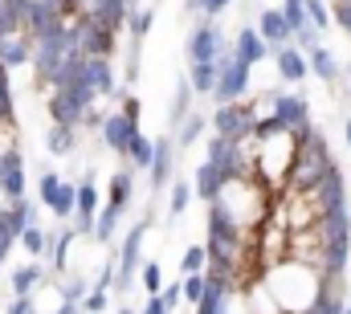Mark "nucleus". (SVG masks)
Segmentation results:
<instances>
[{"mask_svg": "<svg viewBox=\"0 0 351 314\" xmlns=\"http://www.w3.org/2000/svg\"><path fill=\"white\" fill-rule=\"evenodd\" d=\"M262 282L282 314H306L323 294V274L311 269L306 261H294V257H282V261L265 265Z\"/></svg>", "mask_w": 351, "mask_h": 314, "instance_id": "f257e3e1", "label": "nucleus"}, {"mask_svg": "<svg viewBox=\"0 0 351 314\" xmlns=\"http://www.w3.org/2000/svg\"><path fill=\"white\" fill-rule=\"evenodd\" d=\"M335 159H331V147H327V139L311 127L306 135H298V152H294V163H290V180H286V188H311L327 167H331Z\"/></svg>", "mask_w": 351, "mask_h": 314, "instance_id": "f03ea898", "label": "nucleus"}, {"mask_svg": "<svg viewBox=\"0 0 351 314\" xmlns=\"http://www.w3.org/2000/svg\"><path fill=\"white\" fill-rule=\"evenodd\" d=\"M254 86V66L237 62L233 49L217 58V86H213V102H241Z\"/></svg>", "mask_w": 351, "mask_h": 314, "instance_id": "7ed1b4c3", "label": "nucleus"}, {"mask_svg": "<svg viewBox=\"0 0 351 314\" xmlns=\"http://www.w3.org/2000/svg\"><path fill=\"white\" fill-rule=\"evenodd\" d=\"M254 123H258V110H254V102H217V110L208 114V127H213V135H225V139H250L254 135Z\"/></svg>", "mask_w": 351, "mask_h": 314, "instance_id": "20e7f679", "label": "nucleus"}, {"mask_svg": "<svg viewBox=\"0 0 351 314\" xmlns=\"http://www.w3.org/2000/svg\"><path fill=\"white\" fill-rule=\"evenodd\" d=\"M147 225H152V221L131 225L127 237H123V245H119V257H114V286H110V290H119V294L131 290V282H135V274H139V265H143V237H147Z\"/></svg>", "mask_w": 351, "mask_h": 314, "instance_id": "39448f33", "label": "nucleus"}, {"mask_svg": "<svg viewBox=\"0 0 351 314\" xmlns=\"http://www.w3.org/2000/svg\"><path fill=\"white\" fill-rule=\"evenodd\" d=\"M184 53H188V66H192V62H217L221 53H229V41H225V33H221L217 21L200 16V21L192 25V33L184 37Z\"/></svg>", "mask_w": 351, "mask_h": 314, "instance_id": "423d86ee", "label": "nucleus"}, {"mask_svg": "<svg viewBox=\"0 0 351 314\" xmlns=\"http://www.w3.org/2000/svg\"><path fill=\"white\" fill-rule=\"evenodd\" d=\"M269 114L282 123V131L290 135H306L315 123H311V102L302 94H269Z\"/></svg>", "mask_w": 351, "mask_h": 314, "instance_id": "0eeeda50", "label": "nucleus"}, {"mask_svg": "<svg viewBox=\"0 0 351 314\" xmlns=\"http://www.w3.org/2000/svg\"><path fill=\"white\" fill-rule=\"evenodd\" d=\"M37 192H41V204L53 213V217H74V200H78V184H70V180H62L58 171H41V180H37Z\"/></svg>", "mask_w": 351, "mask_h": 314, "instance_id": "6e6552de", "label": "nucleus"}, {"mask_svg": "<svg viewBox=\"0 0 351 314\" xmlns=\"http://www.w3.org/2000/svg\"><path fill=\"white\" fill-rule=\"evenodd\" d=\"M176 143H172V135H160L156 139V156H152V163H147V180H152V188L160 192V188H168L176 180Z\"/></svg>", "mask_w": 351, "mask_h": 314, "instance_id": "1a4fd4ad", "label": "nucleus"}, {"mask_svg": "<svg viewBox=\"0 0 351 314\" xmlns=\"http://www.w3.org/2000/svg\"><path fill=\"white\" fill-rule=\"evenodd\" d=\"M254 29L262 33V41L269 45V53L294 41V33H290V25H286L282 8H262V12H258V25H254Z\"/></svg>", "mask_w": 351, "mask_h": 314, "instance_id": "9d476101", "label": "nucleus"}, {"mask_svg": "<svg viewBox=\"0 0 351 314\" xmlns=\"http://www.w3.org/2000/svg\"><path fill=\"white\" fill-rule=\"evenodd\" d=\"M229 49H233V58H237V62H245V66H258V62L269 58V45L262 41V33H258L254 25H245V29L229 41Z\"/></svg>", "mask_w": 351, "mask_h": 314, "instance_id": "9b49d317", "label": "nucleus"}, {"mask_svg": "<svg viewBox=\"0 0 351 314\" xmlns=\"http://www.w3.org/2000/svg\"><path fill=\"white\" fill-rule=\"evenodd\" d=\"M98 131H102V143H106L114 156H123V152H127V139L139 131V123H131L123 110H114V114H106V119H102V127H98Z\"/></svg>", "mask_w": 351, "mask_h": 314, "instance_id": "f8f14e48", "label": "nucleus"}, {"mask_svg": "<svg viewBox=\"0 0 351 314\" xmlns=\"http://www.w3.org/2000/svg\"><path fill=\"white\" fill-rule=\"evenodd\" d=\"M274 62H278V78L282 82H302L311 78V66H306V53L290 41V45H282V49H274Z\"/></svg>", "mask_w": 351, "mask_h": 314, "instance_id": "ddd939ff", "label": "nucleus"}, {"mask_svg": "<svg viewBox=\"0 0 351 314\" xmlns=\"http://www.w3.org/2000/svg\"><path fill=\"white\" fill-rule=\"evenodd\" d=\"M221 188H225V176L204 159V163H196V171H192V196H200L204 204H213L217 196H221Z\"/></svg>", "mask_w": 351, "mask_h": 314, "instance_id": "4468645a", "label": "nucleus"}, {"mask_svg": "<svg viewBox=\"0 0 351 314\" xmlns=\"http://www.w3.org/2000/svg\"><path fill=\"white\" fill-rule=\"evenodd\" d=\"M131 192H135V180H131V171H114L110 176V196H106V213H114V217H123L127 208H131Z\"/></svg>", "mask_w": 351, "mask_h": 314, "instance_id": "2eb2a0df", "label": "nucleus"}, {"mask_svg": "<svg viewBox=\"0 0 351 314\" xmlns=\"http://www.w3.org/2000/svg\"><path fill=\"white\" fill-rule=\"evenodd\" d=\"M204 127H208V119H204V114H196V110H188V114H184V119L176 123V135H172L176 152H188L192 143H200Z\"/></svg>", "mask_w": 351, "mask_h": 314, "instance_id": "dca6fc26", "label": "nucleus"}, {"mask_svg": "<svg viewBox=\"0 0 351 314\" xmlns=\"http://www.w3.org/2000/svg\"><path fill=\"white\" fill-rule=\"evenodd\" d=\"M184 78H188V86H192V94L213 98V86H217V62H192Z\"/></svg>", "mask_w": 351, "mask_h": 314, "instance_id": "f3484780", "label": "nucleus"}, {"mask_svg": "<svg viewBox=\"0 0 351 314\" xmlns=\"http://www.w3.org/2000/svg\"><path fill=\"white\" fill-rule=\"evenodd\" d=\"M152 156H156V139H147L143 131H135V135L127 139V152H123V159H127V167H139V171H147V163H152Z\"/></svg>", "mask_w": 351, "mask_h": 314, "instance_id": "a211bd4d", "label": "nucleus"}, {"mask_svg": "<svg viewBox=\"0 0 351 314\" xmlns=\"http://www.w3.org/2000/svg\"><path fill=\"white\" fill-rule=\"evenodd\" d=\"M152 25H156V8H152V4H131V12H127V33H131V41H143V37L152 33Z\"/></svg>", "mask_w": 351, "mask_h": 314, "instance_id": "6ab92c4d", "label": "nucleus"}, {"mask_svg": "<svg viewBox=\"0 0 351 314\" xmlns=\"http://www.w3.org/2000/svg\"><path fill=\"white\" fill-rule=\"evenodd\" d=\"M306 66H311V74H315V78H323V82L339 78V62H335V53H331V49H323V45L306 53Z\"/></svg>", "mask_w": 351, "mask_h": 314, "instance_id": "aec40b11", "label": "nucleus"}, {"mask_svg": "<svg viewBox=\"0 0 351 314\" xmlns=\"http://www.w3.org/2000/svg\"><path fill=\"white\" fill-rule=\"evenodd\" d=\"M41 282H45V269H41L37 261H29V265L12 269V294H33Z\"/></svg>", "mask_w": 351, "mask_h": 314, "instance_id": "412c9836", "label": "nucleus"}, {"mask_svg": "<svg viewBox=\"0 0 351 314\" xmlns=\"http://www.w3.org/2000/svg\"><path fill=\"white\" fill-rule=\"evenodd\" d=\"M74 131H78V127L53 123V127H49V135H45V147H49L53 156H70V152H74Z\"/></svg>", "mask_w": 351, "mask_h": 314, "instance_id": "4be33fe9", "label": "nucleus"}, {"mask_svg": "<svg viewBox=\"0 0 351 314\" xmlns=\"http://www.w3.org/2000/svg\"><path fill=\"white\" fill-rule=\"evenodd\" d=\"M204 269H208V249H204V241H196V245H188L184 257H180V278H188V274H204Z\"/></svg>", "mask_w": 351, "mask_h": 314, "instance_id": "5701e85b", "label": "nucleus"}, {"mask_svg": "<svg viewBox=\"0 0 351 314\" xmlns=\"http://www.w3.org/2000/svg\"><path fill=\"white\" fill-rule=\"evenodd\" d=\"M25 29V0H0V33Z\"/></svg>", "mask_w": 351, "mask_h": 314, "instance_id": "b1692460", "label": "nucleus"}, {"mask_svg": "<svg viewBox=\"0 0 351 314\" xmlns=\"http://www.w3.org/2000/svg\"><path fill=\"white\" fill-rule=\"evenodd\" d=\"M16 241L25 245V253H29V257H45V253H49V233H45V229H37V225H25Z\"/></svg>", "mask_w": 351, "mask_h": 314, "instance_id": "393cba45", "label": "nucleus"}, {"mask_svg": "<svg viewBox=\"0 0 351 314\" xmlns=\"http://www.w3.org/2000/svg\"><path fill=\"white\" fill-rule=\"evenodd\" d=\"M204 286H208V274H188V278H180L184 302H188V306H196V302L204 298Z\"/></svg>", "mask_w": 351, "mask_h": 314, "instance_id": "a878e982", "label": "nucleus"}, {"mask_svg": "<svg viewBox=\"0 0 351 314\" xmlns=\"http://www.w3.org/2000/svg\"><path fill=\"white\" fill-rule=\"evenodd\" d=\"M306 21L319 29V33H327L335 21H331V4L327 0H306Z\"/></svg>", "mask_w": 351, "mask_h": 314, "instance_id": "bb28decb", "label": "nucleus"}, {"mask_svg": "<svg viewBox=\"0 0 351 314\" xmlns=\"http://www.w3.org/2000/svg\"><path fill=\"white\" fill-rule=\"evenodd\" d=\"M282 16H286L290 33H298V29L311 25V21H306V0H282Z\"/></svg>", "mask_w": 351, "mask_h": 314, "instance_id": "cd10ccee", "label": "nucleus"}, {"mask_svg": "<svg viewBox=\"0 0 351 314\" xmlns=\"http://www.w3.org/2000/svg\"><path fill=\"white\" fill-rule=\"evenodd\" d=\"M184 4H188V12L208 16V21H217L221 12H229V8H233V0H184Z\"/></svg>", "mask_w": 351, "mask_h": 314, "instance_id": "c85d7f7f", "label": "nucleus"}, {"mask_svg": "<svg viewBox=\"0 0 351 314\" xmlns=\"http://www.w3.org/2000/svg\"><path fill=\"white\" fill-rule=\"evenodd\" d=\"M188 204H192V184L188 180H172V204H168V213L172 217H184Z\"/></svg>", "mask_w": 351, "mask_h": 314, "instance_id": "c756f323", "label": "nucleus"}, {"mask_svg": "<svg viewBox=\"0 0 351 314\" xmlns=\"http://www.w3.org/2000/svg\"><path fill=\"white\" fill-rule=\"evenodd\" d=\"M139 282H143L147 294H160V290H164V269H160V261H143V265H139Z\"/></svg>", "mask_w": 351, "mask_h": 314, "instance_id": "7c9ffc66", "label": "nucleus"}, {"mask_svg": "<svg viewBox=\"0 0 351 314\" xmlns=\"http://www.w3.org/2000/svg\"><path fill=\"white\" fill-rule=\"evenodd\" d=\"M106 294H110V290H98V286L86 290V298L78 302V311H82V314H102L106 306H110V298H106Z\"/></svg>", "mask_w": 351, "mask_h": 314, "instance_id": "2f4dec72", "label": "nucleus"}, {"mask_svg": "<svg viewBox=\"0 0 351 314\" xmlns=\"http://www.w3.org/2000/svg\"><path fill=\"white\" fill-rule=\"evenodd\" d=\"M294 45H298L302 53H311V49H319V45H323V33H319L315 25H306V29H298V33H294Z\"/></svg>", "mask_w": 351, "mask_h": 314, "instance_id": "473e14b6", "label": "nucleus"}, {"mask_svg": "<svg viewBox=\"0 0 351 314\" xmlns=\"http://www.w3.org/2000/svg\"><path fill=\"white\" fill-rule=\"evenodd\" d=\"M331 21L351 37V0H331Z\"/></svg>", "mask_w": 351, "mask_h": 314, "instance_id": "72a5a7b5", "label": "nucleus"}, {"mask_svg": "<svg viewBox=\"0 0 351 314\" xmlns=\"http://www.w3.org/2000/svg\"><path fill=\"white\" fill-rule=\"evenodd\" d=\"M160 298H164V302H168V306H180V302H184V290H180V282H168V286H164V290H160Z\"/></svg>", "mask_w": 351, "mask_h": 314, "instance_id": "f704fd0d", "label": "nucleus"}, {"mask_svg": "<svg viewBox=\"0 0 351 314\" xmlns=\"http://www.w3.org/2000/svg\"><path fill=\"white\" fill-rule=\"evenodd\" d=\"M139 314H172V306H168L160 294H147V302H143V311Z\"/></svg>", "mask_w": 351, "mask_h": 314, "instance_id": "c9c22d12", "label": "nucleus"}, {"mask_svg": "<svg viewBox=\"0 0 351 314\" xmlns=\"http://www.w3.org/2000/svg\"><path fill=\"white\" fill-rule=\"evenodd\" d=\"M0 110L12 114V90H8V70L0 66Z\"/></svg>", "mask_w": 351, "mask_h": 314, "instance_id": "e433bc0d", "label": "nucleus"}, {"mask_svg": "<svg viewBox=\"0 0 351 314\" xmlns=\"http://www.w3.org/2000/svg\"><path fill=\"white\" fill-rule=\"evenodd\" d=\"M119 110H123V114H127V119H131V123H139V98H135V94H127V98H123V106H119Z\"/></svg>", "mask_w": 351, "mask_h": 314, "instance_id": "4c0bfd02", "label": "nucleus"}, {"mask_svg": "<svg viewBox=\"0 0 351 314\" xmlns=\"http://www.w3.org/2000/svg\"><path fill=\"white\" fill-rule=\"evenodd\" d=\"M343 139H348V147H351V114H348V123H343Z\"/></svg>", "mask_w": 351, "mask_h": 314, "instance_id": "58836bf2", "label": "nucleus"}, {"mask_svg": "<svg viewBox=\"0 0 351 314\" xmlns=\"http://www.w3.org/2000/svg\"><path fill=\"white\" fill-rule=\"evenodd\" d=\"M114 314H139V311H131V306H119V311H114Z\"/></svg>", "mask_w": 351, "mask_h": 314, "instance_id": "ea45409f", "label": "nucleus"}, {"mask_svg": "<svg viewBox=\"0 0 351 314\" xmlns=\"http://www.w3.org/2000/svg\"><path fill=\"white\" fill-rule=\"evenodd\" d=\"M343 311H348V314H351V302H348V306H343Z\"/></svg>", "mask_w": 351, "mask_h": 314, "instance_id": "a19ab883", "label": "nucleus"}, {"mask_svg": "<svg viewBox=\"0 0 351 314\" xmlns=\"http://www.w3.org/2000/svg\"><path fill=\"white\" fill-rule=\"evenodd\" d=\"M348 74H351V70H348Z\"/></svg>", "mask_w": 351, "mask_h": 314, "instance_id": "79ce46f5", "label": "nucleus"}]
</instances>
